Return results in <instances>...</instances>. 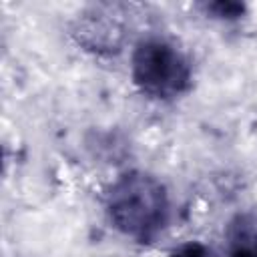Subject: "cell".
<instances>
[{
	"mask_svg": "<svg viewBox=\"0 0 257 257\" xmlns=\"http://www.w3.org/2000/svg\"><path fill=\"white\" fill-rule=\"evenodd\" d=\"M104 207L112 227L139 243L155 241L171 215L165 185L143 171L122 173L108 187Z\"/></svg>",
	"mask_w": 257,
	"mask_h": 257,
	"instance_id": "6da1fadb",
	"label": "cell"
},
{
	"mask_svg": "<svg viewBox=\"0 0 257 257\" xmlns=\"http://www.w3.org/2000/svg\"><path fill=\"white\" fill-rule=\"evenodd\" d=\"M131 76L143 94L171 100L191 88L193 68L187 54L173 40L147 36L133 48Z\"/></svg>",
	"mask_w": 257,
	"mask_h": 257,
	"instance_id": "7a4b0ae2",
	"label": "cell"
},
{
	"mask_svg": "<svg viewBox=\"0 0 257 257\" xmlns=\"http://www.w3.org/2000/svg\"><path fill=\"white\" fill-rule=\"evenodd\" d=\"M122 4H92L72 22V38L92 54H116L126 40Z\"/></svg>",
	"mask_w": 257,
	"mask_h": 257,
	"instance_id": "3957f363",
	"label": "cell"
},
{
	"mask_svg": "<svg viewBox=\"0 0 257 257\" xmlns=\"http://www.w3.org/2000/svg\"><path fill=\"white\" fill-rule=\"evenodd\" d=\"M227 257H257V213L243 211L229 219L225 227Z\"/></svg>",
	"mask_w": 257,
	"mask_h": 257,
	"instance_id": "277c9868",
	"label": "cell"
},
{
	"mask_svg": "<svg viewBox=\"0 0 257 257\" xmlns=\"http://www.w3.org/2000/svg\"><path fill=\"white\" fill-rule=\"evenodd\" d=\"M207 14H211L213 18H221V20H233L243 16L245 12V4L241 2H211L203 6Z\"/></svg>",
	"mask_w": 257,
	"mask_h": 257,
	"instance_id": "5b68a950",
	"label": "cell"
},
{
	"mask_svg": "<svg viewBox=\"0 0 257 257\" xmlns=\"http://www.w3.org/2000/svg\"><path fill=\"white\" fill-rule=\"evenodd\" d=\"M169 257H215V255L207 245H203L199 241H189V243H183L177 249H173L169 253Z\"/></svg>",
	"mask_w": 257,
	"mask_h": 257,
	"instance_id": "8992f818",
	"label": "cell"
}]
</instances>
